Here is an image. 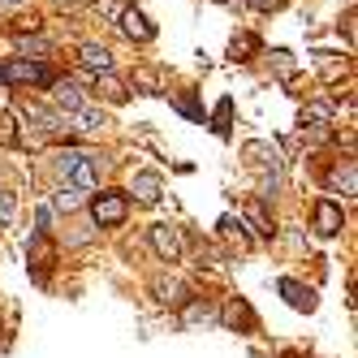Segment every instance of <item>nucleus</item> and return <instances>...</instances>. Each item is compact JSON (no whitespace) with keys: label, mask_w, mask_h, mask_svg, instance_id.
I'll use <instances>...</instances> for the list:
<instances>
[{"label":"nucleus","mask_w":358,"mask_h":358,"mask_svg":"<svg viewBox=\"0 0 358 358\" xmlns=\"http://www.w3.org/2000/svg\"><path fill=\"white\" fill-rule=\"evenodd\" d=\"M246 220L255 224V234H259V238H272V220H268V212L259 208V203H246Z\"/></svg>","instance_id":"nucleus-19"},{"label":"nucleus","mask_w":358,"mask_h":358,"mask_svg":"<svg viewBox=\"0 0 358 358\" xmlns=\"http://www.w3.org/2000/svg\"><path fill=\"white\" fill-rule=\"evenodd\" d=\"M182 320L194 328V324H212V320H220V311H216L212 302H199V298H194V302H186V315H182Z\"/></svg>","instance_id":"nucleus-16"},{"label":"nucleus","mask_w":358,"mask_h":358,"mask_svg":"<svg viewBox=\"0 0 358 358\" xmlns=\"http://www.w3.org/2000/svg\"><path fill=\"white\" fill-rule=\"evenodd\" d=\"M0 83H9V87L39 83V87H48V83H57V78H52V69H48V65H35V61H9L5 69H0Z\"/></svg>","instance_id":"nucleus-4"},{"label":"nucleus","mask_w":358,"mask_h":358,"mask_svg":"<svg viewBox=\"0 0 358 358\" xmlns=\"http://www.w3.org/2000/svg\"><path fill=\"white\" fill-rule=\"evenodd\" d=\"M272 57H276V69H280V73H285V78H289V73H294V61H289V52H285V48H276Z\"/></svg>","instance_id":"nucleus-24"},{"label":"nucleus","mask_w":358,"mask_h":358,"mask_svg":"<svg viewBox=\"0 0 358 358\" xmlns=\"http://www.w3.org/2000/svg\"><path fill=\"white\" fill-rule=\"evenodd\" d=\"M13 220V194H0V224Z\"/></svg>","instance_id":"nucleus-26"},{"label":"nucleus","mask_w":358,"mask_h":358,"mask_svg":"<svg viewBox=\"0 0 358 358\" xmlns=\"http://www.w3.org/2000/svg\"><path fill=\"white\" fill-rule=\"evenodd\" d=\"M104 91H108V99H117V104H121V99H125V91H121V83H113V78H104Z\"/></svg>","instance_id":"nucleus-27"},{"label":"nucleus","mask_w":358,"mask_h":358,"mask_svg":"<svg viewBox=\"0 0 358 358\" xmlns=\"http://www.w3.org/2000/svg\"><path fill=\"white\" fill-rule=\"evenodd\" d=\"M229 117H234V99H220L216 104V134H229Z\"/></svg>","instance_id":"nucleus-22"},{"label":"nucleus","mask_w":358,"mask_h":358,"mask_svg":"<svg viewBox=\"0 0 358 358\" xmlns=\"http://www.w3.org/2000/svg\"><path fill=\"white\" fill-rule=\"evenodd\" d=\"M125 212H130V199H125L121 190H104L95 203H91V216H95V224H104V229H113V224H121L125 220Z\"/></svg>","instance_id":"nucleus-3"},{"label":"nucleus","mask_w":358,"mask_h":358,"mask_svg":"<svg viewBox=\"0 0 358 358\" xmlns=\"http://www.w3.org/2000/svg\"><path fill=\"white\" fill-rule=\"evenodd\" d=\"M57 208H61V212H73V208H83V190H73V186H61V190H57Z\"/></svg>","instance_id":"nucleus-21"},{"label":"nucleus","mask_w":358,"mask_h":358,"mask_svg":"<svg viewBox=\"0 0 358 358\" xmlns=\"http://www.w3.org/2000/svg\"><path fill=\"white\" fill-rule=\"evenodd\" d=\"M134 78H138V83H143V87H147L151 95H160V78H156V73H151V69H138Z\"/></svg>","instance_id":"nucleus-23"},{"label":"nucleus","mask_w":358,"mask_h":358,"mask_svg":"<svg viewBox=\"0 0 358 358\" xmlns=\"http://www.w3.org/2000/svg\"><path fill=\"white\" fill-rule=\"evenodd\" d=\"M52 87H57V104H61L65 113H78V108H83V87H78V83H69V78H57Z\"/></svg>","instance_id":"nucleus-13"},{"label":"nucleus","mask_w":358,"mask_h":358,"mask_svg":"<svg viewBox=\"0 0 358 358\" xmlns=\"http://www.w3.org/2000/svg\"><path fill=\"white\" fill-rule=\"evenodd\" d=\"M160 173H134V182H130V194L138 203H160Z\"/></svg>","instance_id":"nucleus-8"},{"label":"nucleus","mask_w":358,"mask_h":358,"mask_svg":"<svg viewBox=\"0 0 358 358\" xmlns=\"http://www.w3.org/2000/svg\"><path fill=\"white\" fill-rule=\"evenodd\" d=\"M22 52H52V43H43V39H22Z\"/></svg>","instance_id":"nucleus-25"},{"label":"nucleus","mask_w":358,"mask_h":358,"mask_svg":"<svg viewBox=\"0 0 358 358\" xmlns=\"http://www.w3.org/2000/svg\"><path fill=\"white\" fill-rule=\"evenodd\" d=\"M57 173L65 177V182L73 186V190H95V182H99V169H95V160L87 156V151H78V147H65L61 156H57Z\"/></svg>","instance_id":"nucleus-1"},{"label":"nucleus","mask_w":358,"mask_h":358,"mask_svg":"<svg viewBox=\"0 0 358 358\" xmlns=\"http://www.w3.org/2000/svg\"><path fill=\"white\" fill-rule=\"evenodd\" d=\"M220 320H224L229 328H234V332H255V311H250V306H246L242 298L229 302L224 311H220Z\"/></svg>","instance_id":"nucleus-7"},{"label":"nucleus","mask_w":358,"mask_h":358,"mask_svg":"<svg viewBox=\"0 0 358 358\" xmlns=\"http://www.w3.org/2000/svg\"><path fill=\"white\" fill-rule=\"evenodd\" d=\"M104 113H99V108H78V113H73V130H83V134H95V130H104Z\"/></svg>","instance_id":"nucleus-15"},{"label":"nucleus","mask_w":358,"mask_h":358,"mask_svg":"<svg viewBox=\"0 0 358 358\" xmlns=\"http://www.w3.org/2000/svg\"><path fill=\"white\" fill-rule=\"evenodd\" d=\"M306 121H311V125H328V121H332V104H328V99L306 104V108H302V125H306Z\"/></svg>","instance_id":"nucleus-18"},{"label":"nucleus","mask_w":358,"mask_h":358,"mask_svg":"<svg viewBox=\"0 0 358 358\" xmlns=\"http://www.w3.org/2000/svg\"><path fill=\"white\" fill-rule=\"evenodd\" d=\"M121 31L130 35V39H138V43H147L151 35H156V27L138 13V9H121Z\"/></svg>","instance_id":"nucleus-9"},{"label":"nucleus","mask_w":358,"mask_h":358,"mask_svg":"<svg viewBox=\"0 0 358 358\" xmlns=\"http://www.w3.org/2000/svg\"><path fill=\"white\" fill-rule=\"evenodd\" d=\"M341 229H345L341 208H337L332 199H320V203H315V234H320V238H337Z\"/></svg>","instance_id":"nucleus-5"},{"label":"nucleus","mask_w":358,"mask_h":358,"mask_svg":"<svg viewBox=\"0 0 358 358\" xmlns=\"http://www.w3.org/2000/svg\"><path fill=\"white\" fill-rule=\"evenodd\" d=\"M83 65L95 73H113V52L104 43H83Z\"/></svg>","instance_id":"nucleus-11"},{"label":"nucleus","mask_w":358,"mask_h":358,"mask_svg":"<svg viewBox=\"0 0 358 358\" xmlns=\"http://www.w3.org/2000/svg\"><path fill=\"white\" fill-rule=\"evenodd\" d=\"M280 294H285V302L294 306V311H311V306H315V298H311V289H302L298 285V280L294 276H280V285H276Z\"/></svg>","instance_id":"nucleus-10"},{"label":"nucleus","mask_w":358,"mask_h":358,"mask_svg":"<svg viewBox=\"0 0 358 358\" xmlns=\"http://www.w3.org/2000/svg\"><path fill=\"white\" fill-rule=\"evenodd\" d=\"M328 186H332V190H341V194H354V190H358V177H354V164H345V169H332V177H328Z\"/></svg>","instance_id":"nucleus-17"},{"label":"nucleus","mask_w":358,"mask_h":358,"mask_svg":"<svg viewBox=\"0 0 358 358\" xmlns=\"http://www.w3.org/2000/svg\"><path fill=\"white\" fill-rule=\"evenodd\" d=\"M151 246H156V255H160L164 264H177V259L186 255V238H182V229L169 224V220L151 224Z\"/></svg>","instance_id":"nucleus-2"},{"label":"nucleus","mask_w":358,"mask_h":358,"mask_svg":"<svg viewBox=\"0 0 358 358\" xmlns=\"http://www.w3.org/2000/svg\"><path fill=\"white\" fill-rule=\"evenodd\" d=\"M0 5H5V9H13V5H22V0H0Z\"/></svg>","instance_id":"nucleus-29"},{"label":"nucleus","mask_w":358,"mask_h":358,"mask_svg":"<svg viewBox=\"0 0 358 358\" xmlns=\"http://www.w3.org/2000/svg\"><path fill=\"white\" fill-rule=\"evenodd\" d=\"M27 255H31V264L39 268V280H43V272H48V264L57 259L52 255V246H48V234H35L31 242H27Z\"/></svg>","instance_id":"nucleus-12"},{"label":"nucleus","mask_w":358,"mask_h":358,"mask_svg":"<svg viewBox=\"0 0 358 358\" xmlns=\"http://www.w3.org/2000/svg\"><path fill=\"white\" fill-rule=\"evenodd\" d=\"M250 5L259 9V13H272V9H280V5H285V0H250Z\"/></svg>","instance_id":"nucleus-28"},{"label":"nucleus","mask_w":358,"mask_h":358,"mask_svg":"<svg viewBox=\"0 0 358 358\" xmlns=\"http://www.w3.org/2000/svg\"><path fill=\"white\" fill-rule=\"evenodd\" d=\"M255 48H259V39H255V35H238L234 43H229V57H234V61H250Z\"/></svg>","instance_id":"nucleus-20"},{"label":"nucleus","mask_w":358,"mask_h":358,"mask_svg":"<svg viewBox=\"0 0 358 358\" xmlns=\"http://www.w3.org/2000/svg\"><path fill=\"white\" fill-rule=\"evenodd\" d=\"M22 117L35 121L43 134H57V130H61V117H57V113H48V108H39V104H22Z\"/></svg>","instance_id":"nucleus-14"},{"label":"nucleus","mask_w":358,"mask_h":358,"mask_svg":"<svg viewBox=\"0 0 358 358\" xmlns=\"http://www.w3.org/2000/svg\"><path fill=\"white\" fill-rule=\"evenodd\" d=\"M151 294H156L160 306H182V302H190V289L182 285V280H173V276H160L156 285H151Z\"/></svg>","instance_id":"nucleus-6"}]
</instances>
